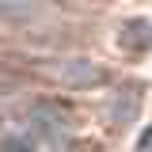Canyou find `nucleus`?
<instances>
[{
    "label": "nucleus",
    "mask_w": 152,
    "mask_h": 152,
    "mask_svg": "<svg viewBox=\"0 0 152 152\" xmlns=\"http://www.w3.org/2000/svg\"><path fill=\"white\" fill-rule=\"evenodd\" d=\"M69 110L50 99H34L19 110L0 114V152H65Z\"/></svg>",
    "instance_id": "f257e3e1"
},
{
    "label": "nucleus",
    "mask_w": 152,
    "mask_h": 152,
    "mask_svg": "<svg viewBox=\"0 0 152 152\" xmlns=\"http://www.w3.org/2000/svg\"><path fill=\"white\" fill-rule=\"evenodd\" d=\"M57 76H65L69 84H91V80H95L99 72H95L88 61H65V65L57 69Z\"/></svg>",
    "instance_id": "f03ea898"
},
{
    "label": "nucleus",
    "mask_w": 152,
    "mask_h": 152,
    "mask_svg": "<svg viewBox=\"0 0 152 152\" xmlns=\"http://www.w3.org/2000/svg\"><path fill=\"white\" fill-rule=\"evenodd\" d=\"M38 8L31 4H0V19H34Z\"/></svg>",
    "instance_id": "7ed1b4c3"
},
{
    "label": "nucleus",
    "mask_w": 152,
    "mask_h": 152,
    "mask_svg": "<svg viewBox=\"0 0 152 152\" xmlns=\"http://www.w3.org/2000/svg\"><path fill=\"white\" fill-rule=\"evenodd\" d=\"M19 91V76L8 72V69H0V99H8V95Z\"/></svg>",
    "instance_id": "20e7f679"
}]
</instances>
